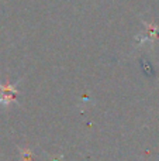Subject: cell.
<instances>
[{"label":"cell","mask_w":159,"mask_h":161,"mask_svg":"<svg viewBox=\"0 0 159 161\" xmlns=\"http://www.w3.org/2000/svg\"><path fill=\"white\" fill-rule=\"evenodd\" d=\"M17 83H2L0 82V91H2V96H0V106H8L17 96L18 91H17Z\"/></svg>","instance_id":"cell-1"},{"label":"cell","mask_w":159,"mask_h":161,"mask_svg":"<svg viewBox=\"0 0 159 161\" xmlns=\"http://www.w3.org/2000/svg\"><path fill=\"white\" fill-rule=\"evenodd\" d=\"M21 161H31V151L28 148H24L21 151Z\"/></svg>","instance_id":"cell-2"}]
</instances>
